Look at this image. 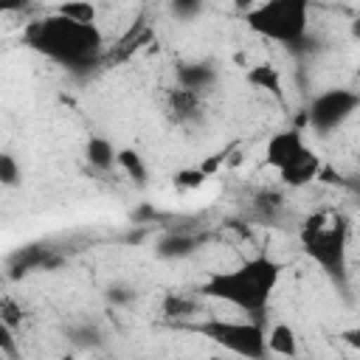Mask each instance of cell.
<instances>
[{
    "label": "cell",
    "instance_id": "obj_15",
    "mask_svg": "<svg viewBox=\"0 0 360 360\" xmlns=\"http://www.w3.org/2000/svg\"><path fill=\"white\" fill-rule=\"evenodd\" d=\"M56 14L65 17V20H70V22H79V25H96L98 8L90 0H70V3H59L56 6Z\"/></svg>",
    "mask_w": 360,
    "mask_h": 360
},
{
    "label": "cell",
    "instance_id": "obj_3",
    "mask_svg": "<svg viewBox=\"0 0 360 360\" xmlns=\"http://www.w3.org/2000/svg\"><path fill=\"white\" fill-rule=\"evenodd\" d=\"M245 22L253 34L281 42V45H301L309 31V3L304 0H267L248 8Z\"/></svg>",
    "mask_w": 360,
    "mask_h": 360
},
{
    "label": "cell",
    "instance_id": "obj_1",
    "mask_svg": "<svg viewBox=\"0 0 360 360\" xmlns=\"http://www.w3.org/2000/svg\"><path fill=\"white\" fill-rule=\"evenodd\" d=\"M284 264L259 253L231 270H211L202 284H200V295L205 298H217L225 301L242 312L250 315H262L270 304V295L276 292L278 281H281Z\"/></svg>",
    "mask_w": 360,
    "mask_h": 360
},
{
    "label": "cell",
    "instance_id": "obj_7",
    "mask_svg": "<svg viewBox=\"0 0 360 360\" xmlns=\"http://www.w3.org/2000/svg\"><path fill=\"white\" fill-rule=\"evenodd\" d=\"M307 155H312V149L307 146V141H304V135L298 129H281L264 146V160L276 172H284V169L301 163Z\"/></svg>",
    "mask_w": 360,
    "mask_h": 360
},
{
    "label": "cell",
    "instance_id": "obj_13",
    "mask_svg": "<svg viewBox=\"0 0 360 360\" xmlns=\"http://www.w3.org/2000/svg\"><path fill=\"white\" fill-rule=\"evenodd\" d=\"M197 250V239L188 236V233H166L158 245H155V253L160 259H180V256H188Z\"/></svg>",
    "mask_w": 360,
    "mask_h": 360
},
{
    "label": "cell",
    "instance_id": "obj_21",
    "mask_svg": "<svg viewBox=\"0 0 360 360\" xmlns=\"http://www.w3.org/2000/svg\"><path fill=\"white\" fill-rule=\"evenodd\" d=\"M172 11L174 14H194V11H200V6L197 3H174Z\"/></svg>",
    "mask_w": 360,
    "mask_h": 360
},
{
    "label": "cell",
    "instance_id": "obj_16",
    "mask_svg": "<svg viewBox=\"0 0 360 360\" xmlns=\"http://www.w3.org/2000/svg\"><path fill=\"white\" fill-rule=\"evenodd\" d=\"M115 166L129 177V180H135V183H146V177H149V172H146V166H143V158L135 152V149H118V158H115Z\"/></svg>",
    "mask_w": 360,
    "mask_h": 360
},
{
    "label": "cell",
    "instance_id": "obj_20",
    "mask_svg": "<svg viewBox=\"0 0 360 360\" xmlns=\"http://www.w3.org/2000/svg\"><path fill=\"white\" fill-rule=\"evenodd\" d=\"M0 321L14 329V326L20 323V309H17L11 301H3V304H0Z\"/></svg>",
    "mask_w": 360,
    "mask_h": 360
},
{
    "label": "cell",
    "instance_id": "obj_5",
    "mask_svg": "<svg viewBox=\"0 0 360 360\" xmlns=\"http://www.w3.org/2000/svg\"><path fill=\"white\" fill-rule=\"evenodd\" d=\"M197 335L208 338L211 343L222 346L225 352L245 357V360H264V326L256 321H225V318H208L194 326Z\"/></svg>",
    "mask_w": 360,
    "mask_h": 360
},
{
    "label": "cell",
    "instance_id": "obj_22",
    "mask_svg": "<svg viewBox=\"0 0 360 360\" xmlns=\"http://www.w3.org/2000/svg\"><path fill=\"white\" fill-rule=\"evenodd\" d=\"M208 360H225V357H222V354H211Z\"/></svg>",
    "mask_w": 360,
    "mask_h": 360
},
{
    "label": "cell",
    "instance_id": "obj_11",
    "mask_svg": "<svg viewBox=\"0 0 360 360\" xmlns=\"http://www.w3.org/2000/svg\"><path fill=\"white\" fill-rule=\"evenodd\" d=\"M245 79H248V84H253V87H259V90H264V93H273L276 98L284 96L281 73H278V68H273L270 62H259V65H253V68L245 73Z\"/></svg>",
    "mask_w": 360,
    "mask_h": 360
},
{
    "label": "cell",
    "instance_id": "obj_17",
    "mask_svg": "<svg viewBox=\"0 0 360 360\" xmlns=\"http://www.w3.org/2000/svg\"><path fill=\"white\" fill-rule=\"evenodd\" d=\"M22 177L20 160L11 152H0V186H17Z\"/></svg>",
    "mask_w": 360,
    "mask_h": 360
},
{
    "label": "cell",
    "instance_id": "obj_6",
    "mask_svg": "<svg viewBox=\"0 0 360 360\" xmlns=\"http://www.w3.org/2000/svg\"><path fill=\"white\" fill-rule=\"evenodd\" d=\"M360 107V96L349 87H329L323 93H318L312 101H309V110H307V121L315 132L321 135H329L335 129H340Z\"/></svg>",
    "mask_w": 360,
    "mask_h": 360
},
{
    "label": "cell",
    "instance_id": "obj_12",
    "mask_svg": "<svg viewBox=\"0 0 360 360\" xmlns=\"http://www.w3.org/2000/svg\"><path fill=\"white\" fill-rule=\"evenodd\" d=\"M200 104H202V93H191V90H172L169 93V112H174L177 121H188L200 115Z\"/></svg>",
    "mask_w": 360,
    "mask_h": 360
},
{
    "label": "cell",
    "instance_id": "obj_10",
    "mask_svg": "<svg viewBox=\"0 0 360 360\" xmlns=\"http://www.w3.org/2000/svg\"><path fill=\"white\" fill-rule=\"evenodd\" d=\"M115 158H118V149H115L112 141L104 138V135H93V138L84 143V160H87L96 172H110V169H115Z\"/></svg>",
    "mask_w": 360,
    "mask_h": 360
},
{
    "label": "cell",
    "instance_id": "obj_8",
    "mask_svg": "<svg viewBox=\"0 0 360 360\" xmlns=\"http://www.w3.org/2000/svg\"><path fill=\"white\" fill-rule=\"evenodd\" d=\"M264 346H267V354L290 357V360L298 357V338L290 323H273L264 332Z\"/></svg>",
    "mask_w": 360,
    "mask_h": 360
},
{
    "label": "cell",
    "instance_id": "obj_2",
    "mask_svg": "<svg viewBox=\"0 0 360 360\" xmlns=\"http://www.w3.org/2000/svg\"><path fill=\"white\" fill-rule=\"evenodd\" d=\"M25 42L48 56L51 62H59L70 70H84L96 65L104 48V37L98 25H79L59 14H51L45 20H37L25 28Z\"/></svg>",
    "mask_w": 360,
    "mask_h": 360
},
{
    "label": "cell",
    "instance_id": "obj_9",
    "mask_svg": "<svg viewBox=\"0 0 360 360\" xmlns=\"http://www.w3.org/2000/svg\"><path fill=\"white\" fill-rule=\"evenodd\" d=\"M177 82H180L183 90L202 93V90H208L217 82V70L208 62H188V65L177 68Z\"/></svg>",
    "mask_w": 360,
    "mask_h": 360
},
{
    "label": "cell",
    "instance_id": "obj_4",
    "mask_svg": "<svg viewBox=\"0 0 360 360\" xmlns=\"http://www.w3.org/2000/svg\"><path fill=\"white\" fill-rule=\"evenodd\" d=\"M301 245L304 253L323 267L332 276H340L346 270V245H349V222L338 217L335 222H326L323 214L307 217L301 228Z\"/></svg>",
    "mask_w": 360,
    "mask_h": 360
},
{
    "label": "cell",
    "instance_id": "obj_23",
    "mask_svg": "<svg viewBox=\"0 0 360 360\" xmlns=\"http://www.w3.org/2000/svg\"><path fill=\"white\" fill-rule=\"evenodd\" d=\"M62 360H73V357H70V354H65V357H62Z\"/></svg>",
    "mask_w": 360,
    "mask_h": 360
},
{
    "label": "cell",
    "instance_id": "obj_14",
    "mask_svg": "<svg viewBox=\"0 0 360 360\" xmlns=\"http://www.w3.org/2000/svg\"><path fill=\"white\" fill-rule=\"evenodd\" d=\"M318 155L312 152V155H307L301 163H295V166H290V169H284V172H278V177H281V183L284 186H292V188H301V186H307L309 180H315V174H318Z\"/></svg>",
    "mask_w": 360,
    "mask_h": 360
},
{
    "label": "cell",
    "instance_id": "obj_19",
    "mask_svg": "<svg viewBox=\"0 0 360 360\" xmlns=\"http://www.w3.org/2000/svg\"><path fill=\"white\" fill-rule=\"evenodd\" d=\"M191 309H194V301H186L177 292H172L169 301H166V315H183V312H191Z\"/></svg>",
    "mask_w": 360,
    "mask_h": 360
},
{
    "label": "cell",
    "instance_id": "obj_18",
    "mask_svg": "<svg viewBox=\"0 0 360 360\" xmlns=\"http://www.w3.org/2000/svg\"><path fill=\"white\" fill-rule=\"evenodd\" d=\"M0 354L6 357H17V338H14V329L8 323L0 321Z\"/></svg>",
    "mask_w": 360,
    "mask_h": 360
}]
</instances>
